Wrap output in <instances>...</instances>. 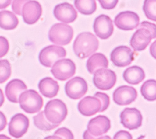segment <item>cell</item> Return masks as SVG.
Masks as SVG:
<instances>
[{
	"label": "cell",
	"instance_id": "d4e9b609",
	"mask_svg": "<svg viewBox=\"0 0 156 139\" xmlns=\"http://www.w3.org/2000/svg\"><path fill=\"white\" fill-rule=\"evenodd\" d=\"M74 6L84 15H92L97 9L96 0H74Z\"/></svg>",
	"mask_w": 156,
	"mask_h": 139
},
{
	"label": "cell",
	"instance_id": "1f68e13d",
	"mask_svg": "<svg viewBox=\"0 0 156 139\" xmlns=\"http://www.w3.org/2000/svg\"><path fill=\"white\" fill-rule=\"evenodd\" d=\"M9 49V42L6 37L0 36V58L6 56Z\"/></svg>",
	"mask_w": 156,
	"mask_h": 139
},
{
	"label": "cell",
	"instance_id": "f1b7e54d",
	"mask_svg": "<svg viewBox=\"0 0 156 139\" xmlns=\"http://www.w3.org/2000/svg\"><path fill=\"white\" fill-rule=\"evenodd\" d=\"M11 68L7 59L0 60V84L6 82L11 76Z\"/></svg>",
	"mask_w": 156,
	"mask_h": 139
},
{
	"label": "cell",
	"instance_id": "52a82bcc",
	"mask_svg": "<svg viewBox=\"0 0 156 139\" xmlns=\"http://www.w3.org/2000/svg\"><path fill=\"white\" fill-rule=\"evenodd\" d=\"M93 74V83L99 90H110L115 84L116 74L111 69H100Z\"/></svg>",
	"mask_w": 156,
	"mask_h": 139
},
{
	"label": "cell",
	"instance_id": "60d3db41",
	"mask_svg": "<svg viewBox=\"0 0 156 139\" xmlns=\"http://www.w3.org/2000/svg\"><path fill=\"white\" fill-rule=\"evenodd\" d=\"M44 139H62L61 137H60L58 135H51V136H48Z\"/></svg>",
	"mask_w": 156,
	"mask_h": 139
},
{
	"label": "cell",
	"instance_id": "9a60e30c",
	"mask_svg": "<svg viewBox=\"0 0 156 139\" xmlns=\"http://www.w3.org/2000/svg\"><path fill=\"white\" fill-rule=\"evenodd\" d=\"M42 15V7L40 3L35 0H30L23 6L21 12L23 21L28 24L36 23Z\"/></svg>",
	"mask_w": 156,
	"mask_h": 139
},
{
	"label": "cell",
	"instance_id": "7bdbcfd3",
	"mask_svg": "<svg viewBox=\"0 0 156 139\" xmlns=\"http://www.w3.org/2000/svg\"><path fill=\"white\" fill-rule=\"evenodd\" d=\"M0 139H11V138L5 135H0Z\"/></svg>",
	"mask_w": 156,
	"mask_h": 139
},
{
	"label": "cell",
	"instance_id": "2e32d148",
	"mask_svg": "<svg viewBox=\"0 0 156 139\" xmlns=\"http://www.w3.org/2000/svg\"><path fill=\"white\" fill-rule=\"evenodd\" d=\"M102 105L101 100L97 97L87 96L81 100L77 105V109L82 115L87 117L101 112Z\"/></svg>",
	"mask_w": 156,
	"mask_h": 139
},
{
	"label": "cell",
	"instance_id": "7c38bea8",
	"mask_svg": "<svg viewBox=\"0 0 156 139\" xmlns=\"http://www.w3.org/2000/svg\"><path fill=\"white\" fill-rule=\"evenodd\" d=\"M121 123L129 130H136L140 127L142 122V116L136 108H126L120 115Z\"/></svg>",
	"mask_w": 156,
	"mask_h": 139
},
{
	"label": "cell",
	"instance_id": "f35d334b",
	"mask_svg": "<svg viewBox=\"0 0 156 139\" xmlns=\"http://www.w3.org/2000/svg\"><path fill=\"white\" fill-rule=\"evenodd\" d=\"M98 138V137H97ZM96 137H94L90 135L87 130H86L83 134V138L84 139H97Z\"/></svg>",
	"mask_w": 156,
	"mask_h": 139
},
{
	"label": "cell",
	"instance_id": "8992f818",
	"mask_svg": "<svg viewBox=\"0 0 156 139\" xmlns=\"http://www.w3.org/2000/svg\"><path fill=\"white\" fill-rule=\"evenodd\" d=\"M76 65L69 59H62L56 61L51 70L54 77L59 81H66L73 77L76 72Z\"/></svg>",
	"mask_w": 156,
	"mask_h": 139
},
{
	"label": "cell",
	"instance_id": "e575fe53",
	"mask_svg": "<svg viewBox=\"0 0 156 139\" xmlns=\"http://www.w3.org/2000/svg\"><path fill=\"white\" fill-rule=\"evenodd\" d=\"M139 25V27H143L147 29L151 33L152 36V39H155L156 37V33H155V24L147 22V21H144L142 22Z\"/></svg>",
	"mask_w": 156,
	"mask_h": 139
},
{
	"label": "cell",
	"instance_id": "8d00e7d4",
	"mask_svg": "<svg viewBox=\"0 0 156 139\" xmlns=\"http://www.w3.org/2000/svg\"><path fill=\"white\" fill-rule=\"evenodd\" d=\"M7 125V120L4 113L0 111V131L5 129Z\"/></svg>",
	"mask_w": 156,
	"mask_h": 139
},
{
	"label": "cell",
	"instance_id": "d6a6232c",
	"mask_svg": "<svg viewBox=\"0 0 156 139\" xmlns=\"http://www.w3.org/2000/svg\"><path fill=\"white\" fill-rule=\"evenodd\" d=\"M54 135H58L62 139H74V135L72 132L66 127L59 129L55 132Z\"/></svg>",
	"mask_w": 156,
	"mask_h": 139
},
{
	"label": "cell",
	"instance_id": "3957f363",
	"mask_svg": "<svg viewBox=\"0 0 156 139\" xmlns=\"http://www.w3.org/2000/svg\"><path fill=\"white\" fill-rule=\"evenodd\" d=\"M74 31L71 26L64 23H56L49 31L48 37L51 43L55 44L66 46L73 39Z\"/></svg>",
	"mask_w": 156,
	"mask_h": 139
},
{
	"label": "cell",
	"instance_id": "ab89813d",
	"mask_svg": "<svg viewBox=\"0 0 156 139\" xmlns=\"http://www.w3.org/2000/svg\"><path fill=\"white\" fill-rule=\"evenodd\" d=\"M5 102V96L2 90L0 89V107H1Z\"/></svg>",
	"mask_w": 156,
	"mask_h": 139
},
{
	"label": "cell",
	"instance_id": "5bb4252c",
	"mask_svg": "<svg viewBox=\"0 0 156 139\" xmlns=\"http://www.w3.org/2000/svg\"><path fill=\"white\" fill-rule=\"evenodd\" d=\"M93 29L95 34L101 40H107L114 32L112 21L107 15H101L94 22Z\"/></svg>",
	"mask_w": 156,
	"mask_h": 139
},
{
	"label": "cell",
	"instance_id": "4dcf8cb0",
	"mask_svg": "<svg viewBox=\"0 0 156 139\" xmlns=\"http://www.w3.org/2000/svg\"><path fill=\"white\" fill-rule=\"evenodd\" d=\"M94 96L98 97L101 101L102 105L101 112L107 110V109L108 108V107L109 106V103H110L109 97L106 94L100 92H96L94 94Z\"/></svg>",
	"mask_w": 156,
	"mask_h": 139
},
{
	"label": "cell",
	"instance_id": "d6986e66",
	"mask_svg": "<svg viewBox=\"0 0 156 139\" xmlns=\"http://www.w3.org/2000/svg\"><path fill=\"white\" fill-rule=\"evenodd\" d=\"M53 13L58 20L64 23H73L77 17L76 10L72 5L68 3H63L56 5L54 8Z\"/></svg>",
	"mask_w": 156,
	"mask_h": 139
},
{
	"label": "cell",
	"instance_id": "277c9868",
	"mask_svg": "<svg viewBox=\"0 0 156 139\" xmlns=\"http://www.w3.org/2000/svg\"><path fill=\"white\" fill-rule=\"evenodd\" d=\"M21 108L27 113H34L40 111L43 106V99L34 90L25 91L21 94L19 102Z\"/></svg>",
	"mask_w": 156,
	"mask_h": 139
},
{
	"label": "cell",
	"instance_id": "d590c367",
	"mask_svg": "<svg viewBox=\"0 0 156 139\" xmlns=\"http://www.w3.org/2000/svg\"><path fill=\"white\" fill-rule=\"evenodd\" d=\"M113 139H133V137L127 131L120 130L114 135Z\"/></svg>",
	"mask_w": 156,
	"mask_h": 139
},
{
	"label": "cell",
	"instance_id": "cb8c5ba5",
	"mask_svg": "<svg viewBox=\"0 0 156 139\" xmlns=\"http://www.w3.org/2000/svg\"><path fill=\"white\" fill-rule=\"evenodd\" d=\"M19 24V20L16 15L9 11H0V28L5 30L15 29Z\"/></svg>",
	"mask_w": 156,
	"mask_h": 139
},
{
	"label": "cell",
	"instance_id": "7a4b0ae2",
	"mask_svg": "<svg viewBox=\"0 0 156 139\" xmlns=\"http://www.w3.org/2000/svg\"><path fill=\"white\" fill-rule=\"evenodd\" d=\"M47 120L52 124L59 126L66 119L68 109L61 100H51L46 104L44 110Z\"/></svg>",
	"mask_w": 156,
	"mask_h": 139
},
{
	"label": "cell",
	"instance_id": "5b68a950",
	"mask_svg": "<svg viewBox=\"0 0 156 139\" xmlns=\"http://www.w3.org/2000/svg\"><path fill=\"white\" fill-rule=\"evenodd\" d=\"M66 56V49L62 47L51 45L43 48L39 54L41 64L47 68H51L55 63Z\"/></svg>",
	"mask_w": 156,
	"mask_h": 139
},
{
	"label": "cell",
	"instance_id": "ee69618b",
	"mask_svg": "<svg viewBox=\"0 0 156 139\" xmlns=\"http://www.w3.org/2000/svg\"><path fill=\"white\" fill-rule=\"evenodd\" d=\"M145 138H146V136L145 135H141L137 139H145Z\"/></svg>",
	"mask_w": 156,
	"mask_h": 139
},
{
	"label": "cell",
	"instance_id": "f546056e",
	"mask_svg": "<svg viewBox=\"0 0 156 139\" xmlns=\"http://www.w3.org/2000/svg\"><path fill=\"white\" fill-rule=\"evenodd\" d=\"M30 0H13L12 3V9L15 14L20 16L23 6Z\"/></svg>",
	"mask_w": 156,
	"mask_h": 139
},
{
	"label": "cell",
	"instance_id": "836d02e7",
	"mask_svg": "<svg viewBox=\"0 0 156 139\" xmlns=\"http://www.w3.org/2000/svg\"><path fill=\"white\" fill-rule=\"evenodd\" d=\"M98 2L104 9L111 10L118 5L119 0H98Z\"/></svg>",
	"mask_w": 156,
	"mask_h": 139
},
{
	"label": "cell",
	"instance_id": "83f0119b",
	"mask_svg": "<svg viewBox=\"0 0 156 139\" xmlns=\"http://www.w3.org/2000/svg\"><path fill=\"white\" fill-rule=\"evenodd\" d=\"M156 0H145L143 11L146 16L150 20L156 21Z\"/></svg>",
	"mask_w": 156,
	"mask_h": 139
},
{
	"label": "cell",
	"instance_id": "484cf974",
	"mask_svg": "<svg viewBox=\"0 0 156 139\" xmlns=\"http://www.w3.org/2000/svg\"><path fill=\"white\" fill-rule=\"evenodd\" d=\"M140 92L144 98L149 101L156 99V81L154 79L146 81L140 87Z\"/></svg>",
	"mask_w": 156,
	"mask_h": 139
},
{
	"label": "cell",
	"instance_id": "ba28073f",
	"mask_svg": "<svg viewBox=\"0 0 156 139\" xmlns=\"http://www.w3.org/2000/svg\"><path fill=\"white\" fill-rule=\"evenodd\" d=\"M134 53L131 48L126 46H120L112 50L110 58L114 66L122 68L131 64L134 59Z\"/></svg>",
	"mask_w": 156,
	"mask_h": 139
},
{
	"label": "cell",
	"instance_id": "4316f807",
	"mask_svg": "<svg viewBox=\"0 0 156 139\" xmlns=\"http://www.w3.org/2000/svg\"><path fill=\"white\" fill-rule=\"evenodd\" d=\"M34 124L36 127L43 131H49L56 129L58 126L50 123L44 116V111L40 112L33 117Z\"/></svg>",
	"mask_w": 156,
	"mask_h": 139
},
{
	"label": "cell",
	"instance_id": "8fae6325",
	"mask_svg": "<svg viewBox=\"0 0 156 139\" xmlns=\"http://www.w3.org/2000/svg\"><path fill=\"white\" fill-rule=\"evenodd\" d=\"M114 24L121 30L131 31L139 26V17L133 11L121 12L115 16Z\"/></svg>",
	"mask_w": 156,
	"mask_h": 139
},
{
	"label": "cell",
	"instance_id": "6da1fadb",
	"mask_svg": "<svg viewBox=\"0 0 156 139\" xmlns=\"http://www.w3.org/2000/svg\"><path fill=\"white\" fill-rule=\"evenodd\" d=\"M99 44V41L95 35L89 32H84L76 37L73 47L78 57L85 59L96 51Z\"/></svg>",
	"mask_w": 156,
	"mask_h": 139
},
{
	"label": "cell",
	"instance_id": "44dd1931",
	"mask_svg": "<svg viewBox=\"0 0 156 139\" xmlns=\"http://www.w3.org/2000/svg\"><path fill=\"white\" fill-rule=\"evenodd\" d=\"M40 92L46 97L53 98L56 96L59 90V85L57 81L51 78H45L41 79L38 84Z\"/></svg>",
	"mask_w": 156,
	"mask_h": 139
},
{
	"label": "cell",
	"instance_id": "603a6c76",
	"mask_svg": "<svg viewBox=\"0 0 156 139\" xmlns=\"http://www.w3.org/2000/svg\"><path fill=\"white\" fill-rule=\"evenodd\" d=\"M145 72L141 68L134 66L126 69L123 73V78L129 84L137 85L145 78Z\"/></svg>",
	"mask_w": 156,
	"mask_h": 139
},
{
	"label": "cell",
	"instance_id": "4fadbf2b",
	"mask_svg": "<svg viewBox=\"0 0 156 139\" xmlns=\"http://www.w3.org/2000/svg\"><path fill=\"white\" fill-rule=\"evenodd\" d=\"M137 92L135 88L131 86L122 85L114 91L113 93L114 102L119 106H127L136 100Z\"/></svg>",
	"mask_w": 156,
	"mask_h": 139
},
{
	"label": "cell",
	"instance_id": "e0dca14e",
	"mask_svg": "<svg viewBox=\"0 0 156 139\" xmlns=\"http://www.w3.org/2000/svg\"><path fill=\"white\" fill-rule=\"evenodd\" d=\"M111 128V121L106 116H98L90 119L87 125L88 132L94 137L106 134Z\"/></svg>",
	"mask_w": 156,
	"mask_h": 139
},
{
	"label": "cell",
	"instance_id": "ffe728a7",
	"mask_svg": "<svg viewBox=\"0 0 156 139\" xmlns=\"http://www.w3.org/2000/svg\"><path fill=\"white\" fill-rule=\"evenodd\" d=\"M27 89V86L23 81L15 79L7 84L5 87V94L10 102L18 103L20 96Z\"/></svg>",
	"mask_w": 156,
	"mask_h": 139
},
{
	"label": "cell",
	"instance_id": "9c48e42d",
	"mask_svg": "<svg viewBox=\"0 0 156 139\" xmlns=\"http://www.w3.org/2000/svg\"><path fill=\"white\" fill-rule=\"evenodd\" d=\"M30 126L28 118L23 113H16L12 117L8 125V132L15 138L22 137L27 132Z\"/></svg>",
	"mask_w": 156,
	"mask_h": 139
},
{
	"label": "cell",
	"instance_id": "74e56055",
	"mask_svg": "<svg viewBox=\"0 0 156 139\" xmlns=\"http://www.w3.org/2000/svg\"><path fill=\"white\" fill-rule=\"evenodd\" d=\"M11 2L12 0H0V9H3L8 7Z\"/></svg>",
	"mask_w": 156,
	"mask_h": 139
},
{
	"label": "cell",
	"instance_id": "b9f144b4",
	"mask_svg": "<svg viewBox=\"0 0 156 139\" xmlns=\"http://www.w3.org/2000/svg\"><path fill=\"white\" fill-rule=\"evenodd\" d=\"M97 139H111L110 137L108 135H105V136H101L97 138Z\"/></svg>",
	"mask_w": 156,
	"mask_h": 139
},
{
	"label": "cell",
	"instance_id": "7402d4cb",
	"mask_svg": "<svg viewBox=\"0 0 156 139\" xmlns=\"http://www.w3.org/2000/svg\"><path fill=\"white\" fill-rule=\"evenodd\" d=\"M108 66V60L102 53L94 54L89 58L86 63V68L88 72L92 74L98 69H107Z\"/></svg>",
	"mask_w": 156,
	"mask_h": 139
},
{
	"label": "cell",
	"instance_id": "ac0fdd59",
	"mask_svg": "<svg viewBox=\"0 0 156 139\" xmlns=\"http://www.w3.org/2000/svg\"><path fill=\"white\" fill-rule=\"evenodd\" d=\"M152 39V36L147 29L139 27L132 36L130 44L136 51H142L148 46Z\"/></svg>",
	"mask_w": 156,
	"mask_h": 139
},
{
	"label": "cell",
	"instance_id": "30bf717a",
	"mask_svg": "<svg viewBox=\"0 0 156 139\" xmlns=\"http://www.w3.org/2000/svg\"><path fill=\"white\" fill-rule=\"evenodd\" d=\"M88 90L86 81L81 77H75L65 85V92L71 99L77 100L83 97Z\"/></svg>",
	"mask_w": 156,
	"mask_h": 139
}]
</instances>
